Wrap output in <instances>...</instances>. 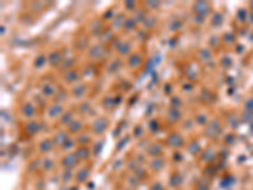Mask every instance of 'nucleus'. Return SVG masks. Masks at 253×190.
<instances>
[{"instance_id":"26","label":"nucleus","mask_w":253,"mask_h":190,"mask_svg":"<svg viewBox=\"0 0 253 190\" xmlns=\"http://www.w3.org/2000/svg\"><path fill=\"white\" fill-rule=\"evenodd\" d=\"M196 120L199 124H205L206 120H208V118H206V115H204V114H199V115L196 117Z\"/></svg>"},{"instance_id":"18","label":"nucleus","mask_w":253,"mask_h":190,"mask_svg":"<svg viewBox=\"0 0 253 190\" xmlns=\"http://www.w3.org/2000/svg\"><path fill=\"white\" fill-rule=\"evenodd\" d=\"M163 167V161L162 160H154L153 162H152V168L153 170H159V168Z\"/></svg>"},{"instance_id":"13","label":"nucleus","mask_w":253,"mask_h":190,"mask_svg":"<svg viewBox=\"0 0 253 190\" xmlns=\"http://www.w3.org/2000/svg\"><path fill=\"white\" fill-rule=\"evenodd\" d=\"M87 175H89V170H86V168H82V170L80 171L77 175H76V179H77L79 181H85Z\"/></svg>"},{"instance_id":"8","label":"nucleus","mask_w":253,"mask_h":190,"mask_svg":"<svg viewBox=\"0 0 253 190\" xmlns=\"http://www.w3.org/2000/svg\"><path fill=\"white\" fill-rule=\"evenodd\" d=\"M34 107H33V105L31 104V103H27L23 107V114L24 115H27V117H32L33 114H34Z\"/></svg>"},{"instance_id":"7","label":"nucleus","mask_w":253,"mask_h":190,"mask_svg":"<svg viewBox=\"0 0 253 190\" xmlns=\"http://www.w3.org/2000/svg\"><path fill=\"white\" fill-rule=\"evenodd\" d=\"M66 141H67V134L65 132H60L54 137V145H62V143H66Z\"/></svg>"},{"instance_id":"31","label":"nucleus","mask_w":253,"mask_h":190,"mask_svg":"<svg viewBox=\"0 0 253 190\" xmlns=\"http://www.w3.org/2000/svg\"><path fill=\"white\" fill-rule=\"evenodd\" d=\"M89 108H90V104H89V103H85V104H82V105H81V108H80V110H81L82 113H85Z\"/></svg>"},{"instance_id":"33","label":"nucleus","mask_w":253,"mask_h":190,"mask_svg":"<svg viewBox=\"0 0 253 190\" xmlns=\"http://www.w3.org/2000/svg\"><path fill=\"white\" fill-rule=\"evenodd\" d=\"M134 5V3H125V6H128V8H132Z\"/></svg>"},{"instance_id":"25","label":"nucleus","mask_w":253,"mask_h":190,"mask_svg":"<svg viewBox=\"0 0 253 190\" xmlns=\"http://www.w3.org/2000/svg\"><path fill=\"white\" fill-rule=\"evenodd\" d=\"M53 92H54V87H53L52 85H47V86L43 89V94H44V95H46V94H47V95H52Z\"/></svg>"},{"instance_id":"27","label":"nucleus","mask_w":253,"mask_h":190,"mask_svg":"<svg viewBox=\"0 0 253 190\" xmlns=\"http://www.w3.org/2000/svg\"><path fill=\"white\" fill-rule=\"evenodd\" d=\"M220 20H222V14H218V13H217V14L213 16L212 22H213L214 25H218V24H220Z\"/></svg>"},{"instance_id":"4","label":"nucleus","mask_w":253,"mask_h":190,"mask_svg":"<svg viewBox=\"0 0 253 190\" xmlns=\"http://www.w3.org/2000/svg\"><path fill=\"white\" fill-rule=\"evenodd\" d=\"M63 165L65 166H67V167H72V166H75V163L77 162V155L76 153H70V155H67L65 158H63Z\"/></svg>"},{"instance_id":"3","label":"nucleus","mask_w":253,"mask_h":190,"mask_svg":"<svg viewBox=\"0 0 253 190\" xmlns=\"http://www.w3.org/2000/svg\"><path fill=\"white\" fill-rule=\"evenodd\" d=\"M167 142L170 143V146L177 147V146H181V145H182V138H181L180 134H177V133H172L171 136L167 138Z\"/></svg>"},{"instance_id":"28","label":"nucleus","mask_w":253,"mask_h":190,"mask_svg":"<svg viewBox=\"0 0 253 190\" xmlns=\"http://www.w3.org/2000/svg\"><path fill=\"white\" fill-rule=\"evenodd\" d=\"M44 62H46V57H44V56H39V57H38L37 60H36V63H34V65H36V67H41Z\"/></svg>"},{"instance_id":"20","label":"nucleus","mask_w":253,"mask_h":190,"mask_svg":"<svg viewBox=\"0 0 253 190\" xmlns=\"http://www.w3.org/2000/svg\"><path fill=\"white\" fill-rule=\"evenodd\" d=\"M70 129L72 130V132H77V130H80V129H81V124H80V122L76 120V122L70 123Z\"/></svg>"},{"instance_id":"2","label":"nucleus","mask_w":253,"mask_h":190,"mask_svg":"<svg viewBox=\"0 0 253 190\" xmlns=\"http://www.w3.org/2000/svg\"><path fill=\"white\" fill-rule=\"evenodd\" d=\"M194 9H195V13L199 15H206L209 13L210 6L206 4L205 1H199L194 5Z\"/></svg>"},{"instance_id":"32","label":"nucleus","mask_w":253,"mask_h":190,"mask_svg":"<svg viewBox=\"0 0 253 190\" xmlns=\"http://www.w3.org/2000/svg\"><path fill=\"white\" fill-rule=\"evenodd\" d=\"M124 25H125V28H133L134 22H133V20H125Z\"/></svg>"},{"instance_id":"11","label":"nucleus","mask_w":253,"mask_h":190,"mask_svg":"<svg viewBox=\"0 0 253 190\" xmlns=\"http://www.w3.org/2000/svg\"><path fill=\"white\" fill-rule=\"evenodd\" d=\"M37 127H38V123H37V122H31V123H28L27 127H25V130H27V133L33 134V133H36Z\"/></svg>"},{"instance_id":"12","label":"nucleus","mask_w":253,"mask_h":190,"mask_svg":"<svg viewBox=\"0 0 253 190\" xmlns=\"http://www.w3.org/2000/svg\"><path fill=\"white\" fill-rule=\"evenodd\" d=\"M39 148L42 152H48V151H51V148H52V143H51V141H43L41 143Z\"/></svg>"},{"instance_id":"29","label":"nucleus","mask_w":253,"mask_h":190,"mask_svg":"<svg viewBox=\"0 0 253 190\" xmlns=\"http://www.w3.org/2000/svg\"><path fill=\"white\" fill-rule=\"evenodd\" d=\"M119 66H120V62H119V61H114V62L111 63V66L109 67V71H110V72H114L115 70L119 69Z\"/></svg>"},{"instance_id":"5","label":"nucleus","mask_w":253,"mask_h":190,"mask_svg":"<svg viewBox=\"0 0 253 190\" xmlns=\"http://www.w3.org/2000/svg\"><path fill=\"white\" fill-rule=\"evenodd\" d=\"M218 125H219V122L218 120H214L212 123H209L208 128H206V136H215L218 133Z\"/></svg>"},{"instance_id":"10","label":"nucleus","mask_w":253,"mask_h":190,"mask_svg":"<svg viewBox=\"0 0 253 190\" xmlns=\"http://www.w3.org/2000/svg\"><path fill=\"white\" fill-rule=\"evenodd\" d=\"M161 150H162L161 146L157 145V143H153V145H151V147L148 148V153L152 155V156H154V155H158L159 152H161Z\"/></svg>"},{"instance_id":"19","label":"nucleus","mask_w":253,"mask_h":190,"mask_svg":"<svg viewBox=\"0 0 253 190\" xmlns=\"http://www.w3.org/2000/svg\"><path fill=\"white\" fill-rule=\"evenodd\" d=\"M179 117H180V113H179V110H177V109H171V110L168 112V118H170V119H172V120L177 119Z\"/></svg>"},{"instance_id":"30","label":"nucleus","mask_w":253,"mask_h":190,"mask_svg":"<svg viewBox=\"0 0 253 190\" xmlns=\"http://www.w3.org/2000/svg\"><path fill=\"white\" fill-rule=\"evenodd\" d=\"M43 167H44V170H51V168L53 167V162L51 161V160H44Z\"/></svg>"},{"instance_id":"17","label":"nucleus","mask_w":253,"mask_h":190,"mask_svg":"<svg viewBox=\"0 0 253 190\" xmlns=\"http://www.w3.org/2000/svg\"><path fill=\"white\" fill-rule=\"evenodd\" d=\"M76 155H77V157H82V158H85V157H87V156H89V151H87L86 148H84V147H81V148H79V150H77V152H76Z\"/></svg>"},{"instance_id":"21","label":"nucleus","mask_w":253,"mask_h":190,"mask_svg":"<svg viewBox=\"0 0 253 190\" xmlns=\"http://www.w3.org/2000/svg\"><path fill=\"white\" fill-rule=\"evenodd\" d=\"M129 48H130V44L129 43H121V46L119 47V52L121 54H125V53H128Z\"/></svg>"},{"instance_id":"15","label":"nucleus","mask_w":253,"mask_h":190,"mask_svg":"<svg viewBox=\"0 0 253 190\" xmlns=\"http://www.w3.org/2000/svg\"><path fill=\"white\" fill-rule=\"evenodd\" d=\"M58 61H60V54H58L57 52H52L49 54V62L52 63V65L58 63Z\"/></svg>"},{"instance_id":"24","label":"nucleus","mask_w":253,"mask_h":190,"mask_svg":"<svg viewBox=\"0 0 253 190\" xmlns=\"http://www.w3.org/2000/svg\"><path fill=\"white\" fill-rule=\"evenodd\" d=\"M71 119H72V113L69 112V113L66 114V115H63V118H62V123H63V124H66V123L70 124Z\"/></svg>"},{"instance_id":"1","label":"nucleus","mask_w":253,"mask_h":190,"mask_svg":"<svg viewBox=\"0 0 253 190\" xmlns=\"http://www.w3.org/2000/svg\"><path fill=\"white\" fill-rule=\"evenodd\" d=\"M108 127V120L105 119V118H99L98 120H95L94 125H92V129H94L95 133H103L105 129H106Z\"/></svg>"},{"instance_id":"9","label":"nucleus","mask_w":253,"mask_h":190,"mask_svg":"<svg viewBox=\"0 0 253 190\" xmlns=\"http://www.w3.org/2000/svg\"><path fill=\"white\" fill-rule=\"evenodd\" d=\"M141 61H142L141 56H139V54H136V53H134L133 56L129 58V66H130V67H136V66H138L139 63H141Z\"/></svg>"},{"instance_id":"23","label":"nucleus","mask_w":253,"mask_h":190,"mask_svg":"<svg viewBox=\"0 0 253 190\" xmlns=\"http://www.w3.org/2000/svg\"><path fill=\"white\" fill-rule=\"evenodd\" d=\"M189 150L192 155H195V153H197V151H199V145H196V142H192L191 145L189 146Z\"/></svg>"},{"instance_id":"22","label":"nucleus","mask_w":253,"mask_h":190,"mask_svg":"<svg viewBox=\"0 0 253 190\" xmlns=\"http://www.w3.org/2000/svg\"><path fill=\"white\" fill-rule=\"evenodd\" d=\"M180 183H181V176L180 175H174L171 177V184L174 185V186H176V185H180Z\"/></svg>"},{"instance_id":"14","label":"nucleus","mask_w":253,"mask_h":190,"mask_svg":"<svg viewBox=\"0 0 253 190\" xmlns=\"http://www.w3.org/2000/svg\"><path fill=\"white\" fill-rule=\"evenodd\" d=\"M84 92H85V86L81 85V84H79V85L74 89V95L75 96H81Z\"/></svg>"},{"instance_id":"6","label":"nucleus","mask_w":253,"mask_h":190,"mask_svg":"<svg viewBox=\"0 0 253 190\" xmlns=\"http://www.w3.org/2000/svg\"><path fill=\"white\" fill-rule=\"evenodd\" d=\"M62 110H63V108H62V105H61V104H58V103L53 104L52 107L49 108V110H48V113H49V117H56V115H60V114L62 113Z\"/></svg>"},{"instance_id":"16","label":"nucleus","mask_w":253,"mask_h":190,"mask_svg":"<svg viewBox=\"0 0 253 190\" xmlns=\"http://www.w3.org/2000/svg\"><path fill=\"white\" fill-rule=\"evenodd\" d=\"M66 80L67 81H70V82H72V81H75L76 80V77H77V74L76 72H74V71H69V72H66Z\"/></svg>"}]
</instances>
